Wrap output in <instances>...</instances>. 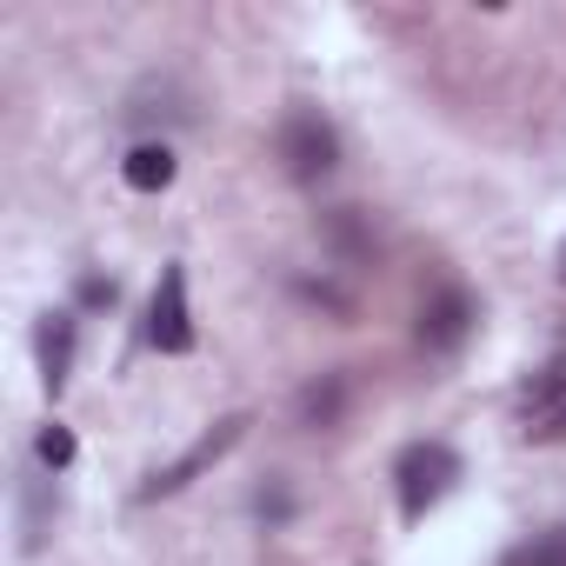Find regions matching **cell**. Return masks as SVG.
Returning a JSON list of instances; mask_svg holds the SVG:
<instances>
[{"label":"cell","instance_id":"1","mask_svg":"<svg viewBox=\"0 0 566 566\" xmlns=\"http://www.w3.org/2000/svg\"><path fill=\"white\" fill-rule=\"evenodd\" d=\"M460 480V453L440 447V440H413L400 460H394V486H400V513L407 520H427Z\"/></svg>","mask_w":566,"mask_h":566},{"label":"cell","instance_id":"2","mask_svg":"<svg viewBox=\"0 0 566 566\" xmlns=\"http://www.w3.org/2000/svg\"><path fill=\"white\" fill-rule=\"evenodd\" d=\"M247 427H253L247 413H227V420H213V427H207V433H200V440H193V447L174 460V467H160V473L140 486V500H167V493H180L187 480H200L207 467H220V460L240 447V433H247Z\"/></svg>","mask_w":566,"mask_h":566},{"label":"cell","instance_id":"3","mask_svg":"<svg viewBox=\"0 0 566 566\" xmlns=\"http://www.w3.org/2000/svg\"><path fill=\"white\" fill-rule=\"evenodd\" d=\"M280 160H287L294 180H327L334 160H340V134H334L314 107H301V114L280 120Z\"/></svg>","mask_w":566,"mask_h":566},{"label":"cell","instance_id":"4","mask_svg":"<svg viewBox=\"0 0 566 566\" xmlns=\"http://www.w3.org/2000/svg\"><path fill=\"white\" fill-rule=\"evenodd\" d=\"M513 427L526 447H559L566 440V374H533L513 400Z\"/></svg>","mask_w":566,"mask_h":566},{"label":"cell","instance_id":"5","mask_svg":"<svg viewBox=\"0 0 566 566\" xmlns=\"http://www.w3.org/2000/svg\"><path fill=\"white\" fill-rule=\"evenodd\" d=\"M473 327H480V307H473L467 287H440V294L420 307V347H427V354H460V347L473 340Z\"/></svg>","mask_w":566,"mask_h":566},{"label":"cell","instance_id":"6","mask_svg":"<svg viewBox=\"0 0 566 566\" xmlns=\"http://www.w3.org/2000/svg\"><path fill=\"white\" fill-rule=\"evenodd\" d=\"M147 340H154L160 354H193V307H187V273H180V266H167L160 287H154Z\"/></svg>","mask_w":566,"mask_h":566},{"label":"cell","instance_id":"7","mask_svg":"<svg viewBox=\"0 0 566 566\" xmlns=\"http://www.w3.org/2000/svg\"><path fill=\"white\" fill-rule=\"evenodd\" d=\"M34 347H41V387L61 400V394H67V380H74V314H48Z\"/></svg>","mask_w":566,"mask_h":566},{"label":"cell","instance_id":"8","mask_svg":"<svg viewBox=\"0 0 566 566\" xmlns=\"http://www.w3.org/2000/svg\"><path fill=\"white\" fill-rule=\"evenodd\" d=\"M174 174H180V160H174L167 140H140V147L120 160V180H127L134 193H160V187H174Z\"/></svg>","mask_w":566,"mask_h":566},{"label":"cell","instance_id":"9","mask_svg":"<svg viewBox=\"0 0 566 566\" xmlns=\"http://www.w3.org/2000/svg\"><path fill=\"white\" fill-rule=\"evenodd\" d=\"M48 520H54V506H48V480H41V473H28V506H21V546H28V553H41Z\"/></svg>","mask_w":566,"mask_h":566},{"label":"cell","instance_id":"10","mask_svg":"<svg viewBox=\"0 0 566 566\" xmlns=\"http://www.w3.org/2000/svg\"><path fill=\"white\" fill-rule=\"evenodd\" d=\"M340 394H347L340 380L307 387V394H301V420H307V427H334V420H340Z\"/></svg>","mask_w":566,"mask_h":566},{"label":"cell","instance_id":"11","mask_svg":"<svg viewBox=\"0 0 566 566\" xmlns=\"http://www.w3.org/2000/svg\"><path fill=\"white\" fill-rule=\"evenodd\" d=\"M34 460H41V467H54V473H61V467H74V433H67V427H41Z\"/></svg>","mask_w":566,"mask_h":566},{"label":"cell","instance_id":"12","mask_svg":"<svg viewBox=\"0 0 566 566\" xmlns=\"http://www.w3.org/2000/svg\"><path fill=\"white\" fill-rule=\"evenodd\" d=\"M506 566H566V533H546V539H533V546H520Z\"/></svg>","mask_w":566,"mask_h":566},{"label":"cell","instance_id":"13","mask_svg":"<svg viewBox=\"0 0 566 566\" xmlns=\"http://www.w3.org/2000/svg\"><path fill=\"white\" fill-rule=\"evenodd\" d=\"M559 280H566V247H559Z\"/></svg>","mask_w":566,"mask_h":566}]
</instances>
